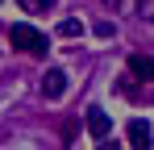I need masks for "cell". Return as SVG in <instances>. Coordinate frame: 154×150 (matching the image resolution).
Here are the masks:
<instances>
[{"instance_id":"cell-7","label":"cell","mask_w":154,"mask_h":150,"mask_svg":"<svg viewBox=\"0 0 154 150\" xmlns=\"http://www.w3.org/2000/svg\"><path fill=\"white\" fill-rule=\"evenodd\" d=\"M21 4H25V13H46L54 0H21Z\"/></svg>"},{"instance_id":"cell-6","label":"cell","mask_w":154,"mask_h":150,"mask_svg":"<svg viewBox=\"0 0 154 150\" xmlns=\"http://www.w3.org/2000/svg\"><path fill=\"white\" fill-rule=\"evenodd\" d=\"M75 33H83V25H79L75 17H63V21H58V38H75Z\"/></svg>"},{"instance_id":"cell-3","label":"cell","mask_w":154,"mask_h":150,"mask_svg":"<svg viewBox=\"0 0 154 150\" xmlns=\"http://www.w3.org/2000/svg\"><path fill=\"white\" fill-rule=\"evenodd\" d=\"M150 142H154L150 125L142 121V117H133V121H129V150H150Z\"/></svg>"},{"instance_id":"cell-1","label":"cell","mask_w":154,"mask_h":150,"mask_svg":"<svg viewBox=\"0 0 154 150\" xmlns=\"http://www.w3.org/2000/svg\"><path fill=\"white\" fill-rule=\"evenodd\" d=\"M8 42H13V46H21L25 50V54H33V58H42V54H46V33H42V29H33V25L29 21H17L13 25V29H8Z\"/></svg>"},{"instance_id":"cell-5","label":"cell","mask_w":154,"mask_h":150,"mask_svg":"<svg viewBox=\"0 0 154 150\" xmlns=\"http://www.w3.org/2000/svg\"><path fill=\"white\" fill-rule=\"evenodd\" d=\"M129 71L137 75V79H154V58H146V54H133V58H129Z\"/></svg>"},{"instance_id":"cell-9","label":"cell","mask_w":154,"mask_h":150,"mask_svg":"<svg viewBox=\"0 0 154 150\" xmlns=\"http://www.w3.org/2000/svg\"><path fill=\"white\" fill-rule=\"evenodd\" d=\"M96 38H112V25H108V21H96Z\"/></svg>"},{"instance_id":"cell-8","label":"cell","mask_w":154,"mask_h":150,"mask_svg":"<svg viewBox=\"0 0 154 150\" xmlns=\"http://www.w3.org/2000/svg\"><path fill=\"white\" fill-rule=\"evenodd\" d=\"M137 13H142V17H150V21H154V0H137Z\"/></svg>"},{"instance_id":"cell-2","label":"cell","mask_w":154,"mask_h":150,"mask_svg":"<svg viewBox=\"0 0 154 150\" xmlns=\"http://www.w3.org/2000/svg\"><path fill=\"white\" fill-rule=\"evenodd\" d=\"M88 133H92L96 142H104V138L112 133V117H108L104 108H88Z\"/></svg>"},{"instance_id":"cell-4","label":"cell","mask_w":154,"mask_h":150,"mask_svg":"<svg viewBox=\"0 0 154 150\" xmlns=\"http://www.w3.org/2000/svg\"><path fill=\"white\" fill-rule=\"evenodd\" d=\"M63 92H67V71L50 67V71H46V79H42V96H46V100H58Z\"/></svg>"},{"instance_id":"cell-10","label":"cell","mask_w":154,"mask_h":150,"mask_svg":"<svg viewBox=\"0 0 154 150\" xmlns=\"http://www.w3.org/2000/svg\"><path fill=\"white\" fill-rule=\"evenodd\" d=\"M108 150H117V146H108Z\"/></svg>"}]
</instances>
